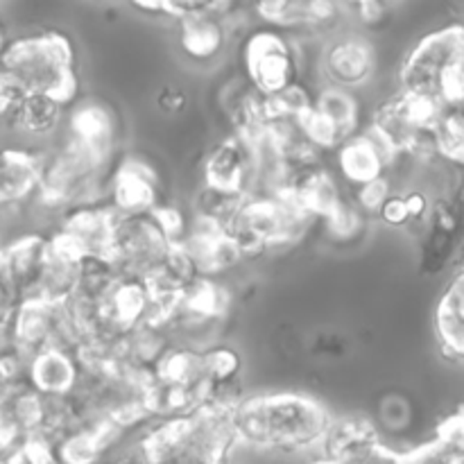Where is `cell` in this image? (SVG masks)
Masks as SVG:
<instances>
[{
    "label": "cell",
    "instance_id": "6da1fadb",
    "mask_svg": "<svg viewBox=\"0 0 464 464\" xmlns=\"http://www.w3.org/2000/svg\"><path fill=\"white\" fill-rule=\"evenodd\" d=\"M243 394L236 388L216 390L211 401L172 421H148L139 447L145 464H229L238 435L234 408Z\"/></svg>",
    "mask_w": 464,
    "mask_h": 464
},
{
    "label": "cell",
    "instance_id": "7a4b0ae2",
    "mask_svg": "<svg viewBox=\"0 0 464 464\" xmlns=\"http://www.w3.org/2000/svg\"><path fill=\"white\" fill-rule=\"evenodd\" d=\"M331 420L334 415L320 399L302 392L243 397L234 408V429L238 442L279 453L317 449Z\"/></svg>",
    "mask_w": 464,
    "mask_h": 464
},
{
    "label": "cell",
    "instance_id": "3957f363",
    "mask_svg": "<svg viewBox=\"0 0 464 464\" xmlns=\"http://www.w3.org/2000/svg\"><path fill=\"white\" fill-rule=\"evenodd\" d=\"M0 84L14 100L45 95L68 107L80 93L75 50L62 32L16 36L0 53Z\"/></svg>",
    "mask_w": 464,
    "mask_h": 464
},
{
    "label": "cell",
    "instance_id": "277c9868",
    "mask_svg": "<svg viewBox=\"0 0 464 464\" xmlns=\"http://www.w3.org/2000/svg\"><path fill=\"white\" fill-rule=\"evenodd\" d=\"M399 91L433 100L442 109L464 102V27L460 23L421 36L399 66Z\"/></svg>",
    "mask_w": 464,
    "mask_h": 464
},
{
    "label": "cell",
    "instance_id": "5b68a950",
    "mask_svg": "<svg viewBox=\"0 0 464 464\" xmlns=\"http://www.w3.org/2000/svg\"><path fill=\"white\" fill-rule=\"evenodd\" d=\"M315 225L317 222L288 198L256 193L243 199L227 231L243 261H254L295 247Z\"/></svg>",
    "mask_w": 464,
    "mask_h": 464
},
{
    "label": "cell",
    "instance_id": "8992f818",
    "mask_svg": "<svg viewBox=\"0 0 464 464\" xmlns=\"http://www.w3.org/2000/svg\"><path fill=\"white\" fill-rule=\"evenodd\" d=\"M102 170V163L66 139L59 148L41 157L39 188L34 198L48 211H71L84 204H95L100 202Z\"/></svg>",
    "mask_w": 464,
    "mask_h": 464
},
{
    "label": "cell",
    "instance_id": "52a82bcc",
    "mask_svg": "<svg viewBox=\"0 0 464 464\" xmlns=\"http://www.w3.org/2000/svg\"><path fill=\"white\" fill-rule=\"evenodd\" d=\"M243 66L245 80L263 98H272L299 82L302 57H299L297 45L284 32L263 27V30H254L245 39Z\"/></svg>",
    "mask_w": 464,
    "mask_h": 464
},
{
    "label": "cell",
    "instance_id": "ba28073f",
    "mask_svg": "<svg viewBox=\"0 0 464 464\" xmlns=\"http://www.w3.org/2000/svg\"><path fill=\"white\" fill-rule=\"evenodd\" d=\"M175 245L159 229L152 213L148 216H118L109 263L118 275L145 279L152 275Z\"/></svg>",
    "mask_w": 464,
    "mask_h": 464
},
{
    "label": "cell",
    "instance_id": "9c48e42d",
    "mask_svg": "<svg viewBox=\"0 0 464 464\" xmlns=\"http://www.w3.org/2000/svg\"><path fill=\"white\" fill-rule=\"evenodd\" d=\"M334 154L340 179L347 181L352 188L388 177L394 163L401 159L397 148L370 122L358 134L344 140Z\"/></svg>",
    "mask_w": 464,
    "mask_h": 464
},
{
    "label": "cell",
    "instance_id": "30bf717a",
    "mask_svg": "<svg viewBox=\"0 0 464 464\" xmlns=\"http://www.w3.org/2000/svg\"><path fill=\"white\" fill-rule=\"evenodd\" d=\"M234 293L222 279H207L198 276L188 284L177 302L175 317L170 322V335L175 334L195 335L199 331H208L220 324L231 311Z\"/></svg>",
    "mask_w": 464,
    "mask_h": 464
},
{
    "label": "cell",
    "instance_id": "8fae6325",
    "mask_svg": "<svg viewBox=\"0 0 464 464\" xmlns=\"http://www.w3.org/2000/svg\"><path fill=\"white\" fill-rule=\"evenodd\" d=\"M440 113H442V107L435 104L433 100L397 91L374 109L370 125L376 127L403 157V148L408 145V140L421 131L433 130Z\"/></svg>",
    "mask_w": 464,
    "mask_h": 464
},
{
    "label": "cell",
    "instance_id": "7c38bea8",
    "mask_svg": "<svg viewBox=\"0 0 464 464\" xmlns=\"http://www.w3.org/2000/svg\"><path fill=\"white\" fill-rule=\"evenodd\" d=\"M107 207L116 216H148L161 202L159 172L152 163L127 157L113 170L107 184Z\"/></svg>",
    "mask_w": 464,
    "mask_h": 464
},
{
    "label": "cell",
    "instance_id": "4fadbf2b",
    "mask_svg": "<svg viewBox=\"0 0 464 464\" xmlns=\"http://www.w3.org/2000/svg\"><path fill=\"white\" fill-rule=\"evenodd\" d=\"M202 186L238 195V198L252 195L254 184H256L252 145L234 134L218 140L202 163Z\"/></svg>",
    "mask_w": 464,
    "mask_h": 464
},
{
    "label": "cell",
    "instance_id": "5bb4252c",
    "mask_svg": "<svg viewBox=\"0 0 464 464\" xmlns=\"http://www.w3.org/2000/svg\"><path fill=\"white\" fill-rule=\"evenodd\" d=\"M376 48L370 39L361 34H344L331 41L320 54V66L329 86L344 91H356L374 77Z\"/></svg>",
    "mask_w": 464,
    "mask_h": 464
},
{
    "label": "cell",
    "instance_id": "9a60e30c",
    "mask_svg": "<svg viewBox=\"0 0 464 464\" xmlns=\"http://www.w3.org/2000/svg\"><path fill=\"white\" fill-rule=\"evenodd\" d=\"M181 249L188 254L198 276L207 279H222L227 272L243 263L227 227L213 225L195 216L188 218V234L181 240Z\"/></svg>",
    "mask_w": 464,
    "mask_h": 464
},
{
    "label": "cell",
    "instance_id": "2e32d148",
    "mask_svg": "<svg viewBox=\"0 0 464 464\" xmlns=\"http://www.w3.org/2000/svg\"><path fill=\"white\" fill-rule=\"evenodd\" d=\"M270 195L288 198L290 202L297 204L315 222L329 218L344 199L338 179L326 166L281 172L279 181H276L275 190Z\"/></svg>",
    "mask_w": 464,
    "mask_h": 464
},
{
    "label": "cell",
    "instance_id": "e0dca14e",
    "mask_svg": "<svg viewBox=\"0 0 464 464\" xmlns=\"http://www.w3.org/2000/svg\"><path fill=\"white\" fill-rule=\"evenodd\" d=\"M116 218L118 216L107 204H84V207H75L66 211L57 234L82 258H100V261L109 263Z\"/></svg>",
    "mask_w": 464,
    "mask_h": 464
},
{
    "label": "cell",
    "instance_id": "ac0fdd59",
    "mask_svg": "<svg viewBox=\"0 0 464 464\" xmlns=\"http://www.w3.org/2000/svg\"><path fill=\"white\" fill-rule=\"evenodd\" d=\"M66 139L84 150L98 163L107 166L118 139V118L109 104L86 100L68 113Z\"/></svg>",
    "mask_w": 464,
    "mask_h": 464
},
{
    "label": "cell",
    "instance_id": "d6986e66",
    "mask_svg": "<svg viewBox=\"0 0 464 464\" xmlns=\"http://www.w3.org/2000/svg\"><path fill=\"white\" fill-rule=\"evenodd\" d=\"M9 326L27 361L45 349L59 352L63 334V304L57 306L41 299H25L18 304Z\"/></svg>",
    "mask_w": 464,
    "mask_h": 464
},
{
    "label": "cell",
    "instance_id": "ffe728a7",
    "mask_svg": "<svg viewBox=\"0 0 464 464\" xmlns=\"http://www.w3.org/2000/svg\"><path fill=\"white\" fill-rule=\"evenodd\" d=\"M7 272L21 302L39 297L50 263V236L25 234L3 247Z\"/></svg>",
    "mask_w": 464,
    "mask_h": 464
},
{
    "label": "cell",
    "instance_id": "44dd1931",
    "mask_svg": "<svg viewBox=\"0 0 464 464\" xmlns=\"http://www.w3.org/2000/svg\"><path fill=\"white\" fill-rule=\"evenodd\" d=\"M435 340L442 358L460 365L464 358V272L458 267L444 285L433 313Z\"/></svg>",
    "mask_w": 464,
    "mask_h": 464
},
{
    "label": "cell",
    "instance_id": "7402d4cb",
    "mask_svg": "<svg viewBox=\"0 0 464 464\" xmlns=\"http://www.w3.org/2000/svg\"><path fill=\"white\" fill-rule=\"evenodd\" d=\"M220 111L231 127V134L247 143L266 131V98L245 77H236L222 89Z\"/></svg>",
    "mask_w": 464,
    "mask_h": 464
},
{
    "label": "cell",
    "instance_id": "603a6c76",
    "mask_svg": "<svg viewBox=\"0 0 464 464\" xmlns=\"http://www.w3.org/2000/svg\"><path fill=\"white\" fill-rule=\"evenodd\" d=\"M383 440H381L379 426L370 417L347 415L331 420L320 449L322 456L347 464L356 456H361L362 451H367V449L376 447Z\"/></svg>",
    "mask_w": 464,
    "mask_h": 464
},
{
    "label": "cell",
    "instance_id": "cb8c5ba5",
    "mask_svg": "<svg viewBox=\"0 0 464 464\" xmlns=\"http://www.w3.org/2000/svg\"><path fill=\"white\" fill-rule=\"evenodd\" d=\"M39 175L41 154L23 148L0 150V208L34 198Z\"/></svg>",
    "mask_w": 464,
    "mask_h": 464
},
{
    "label": "cell",
    "instance_id": "d4e9b609",
    "mask_svg": "<svg viewBox=\"0 0 464 464\" xmlns=\"http://www.w3.org/2000/svg\"><path fill=\"white\" fill-rule=\"evenodd\" d=\"M80 379L75 356L57 349H45L27 361L25 381L44 397H68Z\"/></svg>",
    "mask_w": 464,
    "mask_h": 464
},
{
    "label": "cell",
    "instance_id": "484cf974",
    "mask_svg": "<svg viewBox=\"0 0 464 464\" xmlns=\"http://www.w3.org/2000/svg\"><path fill=\"white\" fill-rule=\"evenodd\" d=\"M254 12L261 21L272 25V30H295V27H320L335 21L340 12L338 5L326 0H263L254 5Z\"/></svg>",
    "mask_w": 464,
    "mask_h": 464
},
{
    "label": "cell",
    "instance_id": "4316f807",
    "mask_svg": "<svg viewBox=\"0 0 464 464\" xmlns=\"http://www.w3.org/2000/svg\"><path fill=\"white\" fill-rule=\"evenodd\" d=\"M177 41L186 59L208 63L222 54L227 45V27L216 14H198L177 23Z\"/></svg>",
    "mask_w": 464,
    "mask_h": 464
},
{
    "label": "cell",
    "instance_id": "83f0119b",
    "mask_svg": "<svg viewBox=\"0 0 464 464\" xmlns=\"http://www.w3.org/2000/svg\"><path fill=\"white\" fill-rule=\"evenodd\" d=\"M63 111H66V107L59 104L57 100L45 98V95H25V98L14 100L5 118L9 121V125L25 131V134L48 136L63 121Z\"/></svg>",
    "mask_w": 464,
    "mask_h": 464
},
{
    "label": "cell",
    "instance_id": "f1b7e54d",
    "mask_svg": "<svg viewBox=\"0 0 464 464\" xmlns=\"http://www.w3.org/2000/svg\"><path fill=\"white\" fill-rule=\"evenodd\" d=\"M313 109H315L322 118H326V121L344 136V140L352 139L353 134H358V131L362 130L361 100H358L356 93H352V91L324 84L322 89L315 91Z\"/></svg>",
    "mask_w": 464,
    "mask_h": 464
},
{
    "label": "cell",
    "instance_id": "f546056e",
    "mask_svg": "<svg viewBox=\"0 0 464 464\" xmlns=\"http://www.w3.org/2000/svg\"><path fill=\"white\" fill-rule=\"evenodd\" d=\"M202 352V367L213 390L234 388L243 374V356L231 344H208Z\"/></svg>",
    "mask_w": 464,
    "mask_h": 464
},
{
    "label": "cell",
    "instance_id": "4dcf8cb0",
    "mask_svg": "<svg viewBox=\"0 0 464 464\" xmlns=\"http://www.w3.org/2000/svg\"><path fill=\"white\" fill-rule=\"evenodd\" d=\"M435 150L440 161L462 166L464 161V118L462 107L442 109L433 125Z\"/></svg>",
    "mask_w": 464,
    "mask_h": 464
},
{
    "label": "cell",
    "instance_id": "1f68e13d",
    "mask_svg": "<svg viewBox=\"0 0 464 464\" xmlns=\"http://www.w3.org/2000/svg\"><path fill=\"white\" fill-rule=\"evenodd\" d=\"M315 91L308 89L306 82H295L281 93L266 98V118L270 121H290L299 122L313 109Z\"/></svg>",
    "mask_w": 464,
    "mask_h": 464
},
{
    "label": "cell",
    "instance_id": "d6a6232c",
    "mask_svg": "<svg viewBox=\"0 0 464 464\" xmlns=\"http://www.w3.org/2000/svg\"><path fill=\"white\" fill-rule=\"evenodd\" d=\"M243 199L245 198H238V195H229V193H222V190L202 186V188L195 193L193 216L229 229L231 220H234V216L238 213Z\"/></svg>",
    "mask_w": 464,
    "mask_h": 464
},
{
    "label": "cell",
    "instance_id": "836d02e7",
    "mask_svg": "<svg viewBox=\"0 0 464 464\" xmlns=\"http://www.w3.org/2000/svg\"><path fill=\"white\" fill-rule=\"evenodd\" d=\"M365 220L367 218L358 211L356 204L344 195V199L338 204V208H335L329 218H324L322 225H324L326 234H329L331 238L338 240V243H349V240L358 238V236L362 234Z\"/></svg>",
    "mask_w": 464,
    "mask_h": 464
},
{
    "label": "cell",
    "instance_id": "e575fe53",
    "mask_svg": "<svg viewBox=\"0 0 464 464\" xmlns=\"http://www.w3.org/2000/svg\"><path fill=\"white\" fill-rule=\"evenodd\" d=\"M27 358L12 334V326H0V385L25 379Z\"/></svg>",
    "mask_w": 464,
    "mask_h": 464
},
{
    "label": "cell",
    "instance_id": "d590c367",
    "mask_svg": "<svg viewBox=\"0 0 464 464\" xmlns=\"http://www.w3.org/2000/svg\"><path fill=\"white\" fill-rule=\"evenodd\" d=\"M0 464H59L54 444L45 438H25L9 449Z\"/></svg>",
    "mask_w": 464,
    "mask_h": 464
},
{
    "label": "cell",
    "instance_id": "8d00e7d4",
    "mask_svg": "<svg viewBox=\"0 0 464 464\" xmlns=\"http://www.w3.org/2000/svg\"><path fill=\"white\" fill-rule=\"evenodd\" d=\"M392 193H394V186H392V179H390V175H388V177H381V179L370 181V184H365V186H358V188H353V195L349 199L356 204V208L362 213V216L376 218V213L381 211V207L385 204V199H388Z\"/></svg>",
    "mask_w": 464,
    "mask_h": 464
},
{
    "label": "cell",
    "instance_id": "74e56055",
    "mask_svg": "<svg viewBox=\"0 0 464 464\" xmlns=\"http://www.w3.org/2000/svg\"><path fill=\"white\" fill-rule=\"evenodd\" d=\"M152 218L172 245H181V240L188 234V218L184 216L181 208L172 207V204H159L152 211Z\"/></svg>",
    "mask_w": 464,
    "mask_h": 464
},
{
    "label": "cell",
    "instance_id": "f35d334b",
    "mask_svg": "<svg viewBox=\"0 0 464 464\" xmlns=\"http://www.w3.org/2000/svg\"><path fill=\"white\" fill-rule=\"evenodd\" d=\"M18 304H21V297H18L16 288H14L12 276L7 272V263H5L3 247H0V326L12 322Z\"/></svg>",
    "mask_w": 464,
    "mask_h": 464
},
{
    "label": "cell",
    "instance_id": "ab89813d",
    "mask_svg": "<svg viewBox=\"0 0 464 464\" xmlns=\"http://www.w3.org/2000/svg\"><path fill=\"white\" fill-rule=\"evenodd\" d=\"M154 102H157L159 111L166 113V116H179V113H184L188 109V93L181 86L168 84L163 89H159Z\"/></svg>",
    "mask_w": 464,
    "mask_h": 464
},
{
    "label": "cell",
    "instance_id": "60d3db41",
    "mask_svg": "<svg viewBox=\"0 0 464 464\" xmlns=\"http://www.w3.org/2000/svg\"><path fill=\"white\" fill-rule=\"evenodd\" d=\"M376 218H379L385 227H390V229H403V227L411 225V218H408L401 193L390 195V198L385 199L383 207H381V211L376 213Z\"/></svg>",
    "mask_w": 464,
    "mask_h": 464
},
{
    "label": "cell",
    "instance_id": "b9f144b4",
    "mask_svg": "<svg viewBox=\"0 0 464 464\" xmlns=\"http://www.w3.org/2000/svg\"><path fill=\"white\" fill-rule=\"evenodd\" d=\"M347 464H406V458H403L401 451L390 447V444L381 442L376 447L362 451L361 456H356Z\"/></svg>",
    "mask_w": 464,
    "mask_h": 464
},
{
    "label": "cell",
    "instance_id": "7bdbcfd3",
    "mask_svg": "<svg viewBox=\"0 0 464 464\" xmlns=\"http://www.w3.org/2000/svg\"><path fill=\"white\" fill-rule=\"evenodd\" d=\"M353 14L358 16V21L362 23V25H381V23L385 21V16H388L390 7L385 3H379V0H362V3H356L352 5Z\"/></svg>",
    "mask_w": 464,
    "mask_h": 464
},
{
    "label": "cell",
    "instance_id": "ee69618b",
    "mask_svg": "<svg viewBox=\"0 0 464 464\" xmlns=\"http://www.w3.org/2000/svg\"><path fill=\"white\" fill-rule=\"evenodd\" d=\"M403 204H406V211L411 222H421L429 218L430 213V199L424 190H406L401 193Z\"/></svg>",
    "mask_w": 464,
    "mask_h": 464
},
{
    "label": "cell",
    "instance_id": "f6af8a7d",
    "mask_svg": "<svg viewBox=\"0 0 464 464\" xmlns=\"http://www.w3.org/2000/svg\"><path fill=\"white\" fill-rule=\"evenodd\" d=\"M308 464H344V462H338V460H334V458H326V456H320V458H315V460H311Z\"/></svg>",
    "mask_w": 464,
    "mask_h": 464
},
{
    "label": "cell",
    "instance_id": "bcb514c9",
    "mask_svg": "<svg viewBox=\"0 0 464 464\" xmlns=\"http://www.w3.org/2000/svg\"><path fill=\"white\" fill-rule=\"evenodd\" d=\"M5 44H7V39H5V36H3V32H0V53H3Z\"/></svg>",
    "mask_w": 464,
    "mask_h": 464
},
{
    "label": "cell",
    "instance_id": "7dc6e473",
    "mask_svg": "<svg viewBox=\"0 0 464 464\" xmlns=\"http://www.w3.org/2000/svg\"><path fill=\"white\" fill-rule=\"evenodd\" d=\"M0 456H3V430H0Z\"/></svg>",
    "mask_w": 464,
    "mask_h": 464
}]
</instances>
